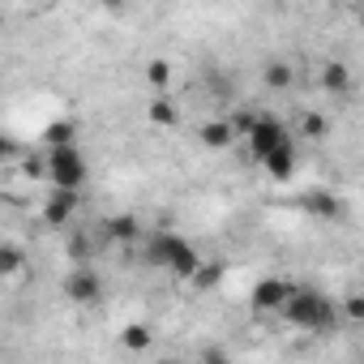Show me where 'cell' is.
I'll use <instances>...</instances> for the list:
<instances>
[{
    "label": "cell",
    "instance_id": "cell-1",
    "mask_svg": "<svg viewBox=\"0 0 364 364\" xmlns=\"http://www.w3.org/2000/svg\"><path fill=\"white\" fill-rule=\"evenodd\" d=\"M283 313H287V321H296V326H304V330H326V326H334V304H330L326 296L309 291V287H287Z\"/></svg>",
    "mask_w": 364,
    "mask_h": 364
},
{
    "label": "cell",
    "instance_id": "cell-2",
    "mask_svg": "<svg viewBox=\"0 0 364 364\" xmlns=\"http://www.w3.org/2000/svg\"><path fill=\"white\" fill-rule=\"evenodd\" d=\"M198 249L189 245V240H180L176 232H159L154 240H150V266H167L171 274H180V279H189L193 270H198Z\"/></svg>",
    "mask_w": 364,
    "mask_h": 364
},
{
    "label": "cell",
    "instance_id": "cell-3",
    "mask_svg": "<svg viewBox=\"0 0 364 364\" xmlns=\"http://www.w3.org/2000/svg\"><path fill=\"white\" fill-rule=\"evenodd\" d=\"M48 180H52V189H82V180H86V159L73 141L65 146H48V163H43Z\"/></svg>",
    "mask_w": 364,
    "mask_h": 364
},
{
    "label": "cell",
    "instance_id": "cell-4",
    "mask_svg": "<svg viewBox=\"0 0 364 364\" xmlns=\"http://www.w3.org/2000/svg\"><path fill=\"white\" fill-rule=\"evenodd\" d=\"M65 296H69L73 304H99V300H103V279H99V270L77 266V270L65 279Z\"/></svg>",
    "mask_w": 364,
    "mask_h": 364
},
{
    "label": "cell",
    "instance_id": "cell-5",
    "mask_svg": "<svg viewBox=\"0 0 364 364\" xmlns=\"http://www.w3.org/2000/svg\"><path fill=\"white\" fill-rule=\"evenodd\" d=\"M249 146H253V154L262 159V154H270L283 137H287V129H283V120L279 116H253V124H249Z\"/></svg>",
    "mask_w": 364,
    "mask_h": 364
},
{
    "label": "cell",
    "instance_id": "cell-6",
    "mask_svg": "<svg viewBox=\"0 0 364 364\" xmlns=\"http://www.w3.org/2000/svg\"><path fill=\"white\" fill-rule=\"evenodd\" d=\"M262 163H266V171H270L274 180H291V176H296V146L283 137L270 154H262Z\"/></svg>",
    "mask_w": 364,
    "mask_h": 364
},
{
    "label": "cell",
    "instance_id": "cell-7",
    "mask_svg": "<svg viewBox=\"0 0 364 364\" xmlns=\"http://www.w3.org/2000/svg\"><path fill=\"white\" fill-rule=\"evenodd\" d=\"M73 206H77V189H56V193L48 198V206H43V219H48L52 228H65L69 215H73Z\"/></svg>",
    "mask_w": 364,
    "mask_h": 364
},
{
    "label": "cell",
    "instance_id": "cell-8",
    "mask_svg": "<svg viewBox=\"0 0 364 364\" xmlns=\"http://www.w3.org/2000/svg\"><path fill=\"white\" fill-rule=\"evenodd\" d=\"M283 300H287V283H283V279H262V283L253 287V309H262V313L283 309Z\"/></svg>",
    "mask_w": 364,
    "mask_h": 364
},
{
    "label": "cell",
    "instance_id": "cell-9",
    "mask_svg": "<svg viewBox=\"0 0 364 364\" xmlns=\"http://www.w3.org/2000/svg\"><path fill=\"white\" fill-rule=\"evenodd\" d=\"M202 141H206L210 150H228V146L236 141L232 120H206V124H202Z\"/></svg>",
    "mask_w": 364,
    "mask_h": 364
},
{
    "label": "cell",
    "instance_id": "cell-10",
    "mask_svg": "<svg viewBox=\"0 0 364 364\" xmlns=\"http://www.w3.org/2000/svg\"><path fill=\"white\" fill-rule=\"evenodd\" d=\"M266 86H270V90H291V86H296V69L283 65V60H270V65H266Z\"/></svg>",
    "mask_w": 364,
    "mask_h": 364
},
{
    "label": "cell",
    "instance_id": "cell-11",
    "mask_svg": "<svg viewBox=\"0 0 364 364\" xmlns=\"http://www.w3.org/2000/svg\"><path fill=\"white\" fill-rule=\"evenodd\" d=\"M321 82H326V90H330V95H347V90H351V73H347V65H338V60H330V65H326Z\"/></svg>",
    "mask_w": 364,
    "mask_h": 364
},
{
    "label": "cell",
    "instance_id": "cell-12",
    "mask_svg": "<svg viewBox=\"0 0 364 364\" xmlns=\"http://www.w3.org/2000/svg\"><path fill=\"white\" fill-rule=\"evenodd\" d=\"M309 210L321 215V219H338L343 215V202L334 193H309Z\"/></svg>",
    "mask_w": 364,
    "mask_h": 364
},
{
    "label": "cell",
    "instance_id": "cell-13",
    "mask_svg": "<svg viewBox=\"0 0 364 364\" xmlns=\"http://www.w3.org/2000/svg\"><path fill=\"white\" fill-rule=\"evenodd\" d=\"M22 262H26V253H22L18 245H0V279L18 274V270H22Z\"/></svg>",
    "mask_w": 364,
    "mask_h": 364
},
{
    "label": "cell",
    "instance_id": "cell-14",
    "mask_svg": "<svg viewBox=\"0 0 364 364\" xmlns=\"http://www.w3.org/2000/svg\"><path fill=\"white\" fill-rule=\"evenodd\" d=\"M146 116H150V124H159V129H171V124H176V107H171L167 99H150Z\"/></svg>",
    "mask_w": 364,
    "mask_h": 364
},
{
    "label": "cell",
    "instance_id": "cell-15",
    "mask_svg": "<svg viewBox=\"0 0 364 364\" xmlns=\"http://www.w3.org/2000/svg\"><path fill=\"white\" fill-rule=\"evenodd\" d=\"M107 236H112V240H133V236H137V219H133V215L107 219Z\"/></svg>",
    "mask_w": 364,
    "mask_h": 364
},
{
    "label": "cell",
    "instance_id": "cell-16",
    "mask_svg": "<svg viewBox=\"0 0 364 364\" xmlns=\"http://www.w3.org/2000/svg\"><path fill=\"white\" fill-rule=\"evenodd\" d=\"M124 347H133V351H141V347H150V326H141V321H133V326H124Z\"/></svg>",
    "mask_w": 364,
    "mask_h": 364
},
{
    "label": "cell",
    "instance_id": "cell-17",
    "mask_svg": "<svg viewBox=\"0 0 364 364\" xmlns=\"http://www.w3.org/2000/svg\"><path fill=\"white\" fill-rule=\"evenodd\" d=\"M146 82H150L154 90H163V86L171 82V69H167V60H150V65H146Z\"/></svg>",
    "mask_w": 364,
    "mask_h": 364
},
{
    "label": "cell",
    "instance_id": "cell-18",
    "mask_svg": "<svg viewBox=\"0 0 364 364\" xmlns=\"http://www.w3.org/2000/svg\"><path fill=\"white\" fill-rule=\"evenodd\" d=\"M48 146H65V141H73V120H56V124H48Z\"/></svg>",
    "mask_w": 364,
    "mask_h": 364
},
{
    "label": "cell",
    "instance_id": "cell-19",
    "mask_svg": "<svg viewBox=\"0 0 364 364\" xmlns=\"http://www.w3.org/2000/svg\"><path fill=\"white\" fill-rule=\"evenodd\" d=\"M300 133H304V137H321V133H326V116H317V112L300 116Z\"/></svg>",
    "mask_w": 364,
    "mask_h": 364
},
{
    "label": "cell",
    "instance_id": "cell-20",
    "mask_svg": "<svg viewBox=\"0 0 364 364\" xmlns=\"http://www.w3.org/2000/svg\"><path fill=\"white\" fill-rule=\"evenodd\" d=\"M347 317H351V321H360V317H364V300H360V296H351V300H347Z\"/></svg>",
    "mask_w": 364,
    "mask_h": 364
},
{
    "label": "cell",
    "instance_id": "cell-21",
    "mask_svg": "<svg viewBox=\"0 0 364 364\" xmlns=\"http://www.w3.org/2000/svg\"><path fill=\"white\" fill-rule=\"evenodd\" d=\"M99 5H103V9H112V14H120V9H124V0H99Z\"/></svg>",
    "mask_w": 364,
    "mask_h": 364
},
{
    "label": "cell",
    "instance_id": "cell-22",
    "mask_svg": "<svg viewBox=\"0 0 364 364\" xmlns=\"http://www.w3.org/2000/svg\"><path fill=\"white\" fill-rule=\"evenodd\" d=\"M5 159H9V141H5V137H0V163H5Z\"/></svg>",
    "mask_w": 364,
    "mask_h": 364
}]
</instances>
